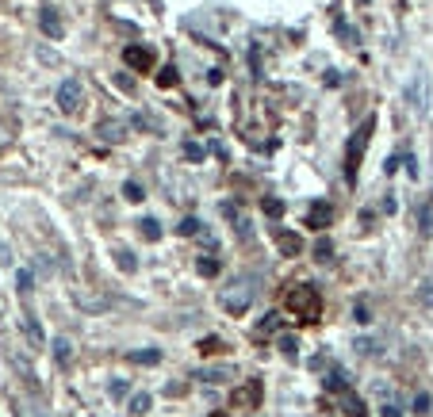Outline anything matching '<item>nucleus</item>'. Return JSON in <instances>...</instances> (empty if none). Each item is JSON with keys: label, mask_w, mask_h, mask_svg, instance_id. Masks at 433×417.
<instances>
[{"label": "nucleus", "mask_w": 433, "mask_h": 417, "mask_svg": "<svg viewBox=\"0 0 433 417\" xmlns=\"http://www.w3.org/2000/svg\"><path fill=\"white\" fill-rule=\"evenodd\" d=\"M284 310L296 321H303V326H310V321L322 318V295H318L310 283H296V287L284 295Z\"/></svg>", "instance_id": "nucleus-1"}, {"label": "nucleus", "mask_w": 433, "mask_h": 417, "mask_svg": "<svg viewBox=\"0 0 433 417\" xmlns=\"http://www.w3.org/2000/svg\"><path fill=\"white\" fill-rule=\"evenodd\" d=\"M253 299H257V287H253L249 280H230L227 287H219V307L227 310L230 318L246 314V310L253 307Z\"/></svg>", "instance_id": "nucleus-2"}, {"label": "nucleus", "mask_w": 433, "mask_h": 417, "mask_svg": "<svg viewBox=\"0 0 433 417\" xmlns=\"http://www.w3.org/2000/svg\"><path fill=\"white\" fill-rule=\"evenodd\" d=\"M369 138H372V119H364L361 127L353 130V138H349V146H345V180H356V168H361V157H364V146H369Z\"/></svg>", "instance_id": "nucleus-3"}, {"label": "nucleus", "mask_w": 433, "mask_h": 417, "mask_svg": "<svg viewBox=\"0 0 433 417\" xmlns=\"http://www.w3.org/2000/svg\"><path fill=\"white\" fill-rule=\"evenodd\" d=\"M403 96H407L414 115H426V111H429V77H426V73H422V69L414 73V77L407 81V88H403Z\"/></svg>", "instance_id": "nucleus-4"}, {"label": "nucleus", "mask_w": 433, "mask_h": 417, "mask_svg": "<svg viewBox=\"0 0 433 417\" xmlns=\"http://www.w3.org/2000/svg\"><path fill=\"white\" fill-rule=\"evenodd\" d=\"M81 103H84V84L77 77H65L62 88H58V111L62 115H77Z\"/></svg>", "instance_id": "nucleus-5"}, {"label": "nucleus", "mask_w": 433, "mask_h": 417, "mask_svg": "<svg viewBox=\"0 0 433 417\" xmlns=\"http://www.w3.org/2000/svg\"><path fill=\"white\" fill-rule=\"evenodd\" d=\"M123 62H127V69H135V73L154 69V54H150V46H138V42H130L123 50Z\"/></svg>", "instance_id": "nucleus-6"}, {"label": "nucleus", "mask_w": 433, "mask_h": 417, "mask_svg": "<svg viewBox=\"0 0 433 417\" xmlns=\"http://www.w3.org/2000/svg\"><path fill=\"white\" fill-rule=\"evenodd\" d=\"M96 135L103 142H123L130 135V122H123V119H103V122H96Z\"/></svg>", "instance_id": "nucleus-7"}, {"label": "nucleus", "mask_w": 433, "mask_h": 417, "mask_svg": "<svg viewBox=\"0 0 433 417\" xmlns=\"http://www.w3.org/2000/svg\"><path fill=\"white\" fill-rule=\"evenodd\" d=\"M330 222H334V207H330V203H322V199H318V203L307 207V226H315V230H326Z\"/></svg>", "instance_id": "nucleus-8"}, {"label": "nucleus", "mask_w": 433, "mask_h": 417, "mask_svg": "<svg viewBox=\"0 0 433 417\" xmlns=\"http://www.w3.org/2000/svg\"><path fill=\"white\" fill-rule=\"evenodd\" d=\"M39 27H43L46 39H62V35H65V23H62V16L54 12V8H43V12H39Z\"/></svg>", "instance_id": "nucleus-9"}, {"label": "nucleus", "mask_w": 433, "mask_h": 417, "mask_svg": "<svg viewBox=\"0 0 433 417\" xmlns=\"http://www.w3.org/2000/svg\"><path fill=\"white\" fill-rule=\"evenodd\" d=\"M8 360H12V367L23 375V383L27 387H39V375H35V367H31V360H27L20 348H8Z\"/></svg>", "instance_id": "nucleus-10"}, {"label": "nucleus", "mask_w": 433, "mask_h": 417, "mask_svg": "<svg viewBox=\"0 0 433 417\" xmlns=\"http://www.w3.org/2000/svg\"><path fill=\"white\" fill-rule=\"evenodd\" d=\"M276 245H280L284 257H299V253H303V238L291 234V230H276Z\"/></svg>", "instance_id": "nucleus-11"}, {"label": "nucleus", "mask_w": 433, "mask_h": 417, "mask_svg": "<svg viewBox=\"0 0 433 417\" xmlns=\"http://www.w3.org/2000/svg\"><path fill=\"white\" fill-rule=\"evenodd\" d=\"M280 321H284V318H280V310H269V314L257 321L253 337H257V341H265V337H272V333H280Z\"/></svg>", "instance_id": "nucleus-12"}, {"label": "nucleus", "mask_w": 433, "mask_h": 417, "mask_svg": "<svg viewBox=\"0 0 433 417\" xmlns=\"http://www.w3.org/2000/svg\"><path fill=\"white\" fill-rule=\"evenodd\" d=\"M342 410H345V417H369V406H364L361 398L349 391V387L342 391Z\"/></svg>", "instance_id": "nucleus-13"}, {"label": "nucleus", "mask_w": 433, "mask_h": 417, "mask_svg": "<svg viewBox=\"0 0 433 417\" xmlns=\"http://www.w3.org/2000/svg\"><path fill=\"white\" fill-rule=\"evenodd\" d=\"M196 379H203V383H227L234 379V367L223 364V367H203V372H196Z\"/></svg>", "instance_id": "nucleus-14"}, {"label": "nucleus", "mask_w": 433, "mask_h": 417, "mask_svg": "<svg viewBox=\"0 0 433 417\" xmlns=\"http://www.w3.org/2000/svg\"><path fill=\"white\" fill-rule=\"evenodd\" d=\"M234 402H238V406H257L261 402V383H257V379H253L249 387H242V391L234 394Z\"/></svg>", "instance_id": "nucleus-15"}, {"label": "nucleus", "mask_w": 433, "mask_h": 417, "mask_svg": "<svg viewBox=\"0 0 433 417\" xmlns=\"http://www.w3.org/2000/svg\"><path fill=\"white\" fill-rule=\"evenodd\" d=\"M20 326H23V333H27V341H31L35 348H39L43 341H46V337H43V326H39V321H35L31 314H23V318H20Z\"/></svg>", "instance_id": "nucleus-16"}, {"label": "nucleus", "mask_w": 433, "mask_h": 417, "mask_svg": "<svg viewBox=\"0 0 433 417\" xmlns=\"http://www.w3.org/2000/svg\"><path fill=\"white\" fill-rule=\"evenodd\" d=\"M69 356H73V341L69 337H54V360H58V364H69Z\"/></svg>", "instance_id": "nucleus-17"}, {"label": "nucleus", "mask_w": 433, "mask_h": 417, "mask_svg": "<svg viewBox=\"0 0 433 417\" xmlns=\"http://www.w3.org/2000/svg\"><path fill=\"white\" fill-rule=\"evenodd\" d=\"M276 348H280V353H284L288 360H296V356H299V341L291 337V333H280V337H276Z\"/></svg>", "instance_id": "nucleus-18"}, {"label": "nucleus", "mask_w": 433, "mask_h": 417, "mask_svg": "<svg viewBox=\"0 0 433 417\" xmlns=\"http://www.w3.org/2000/svg\"><path fill=\"white\" fill-rule=\"evenodd\" d=\"M162 360V348H138V353H130V364H157Z\"/></svg>", "instance_id": "nucleus-19"}, {"label": "nucleus", "mask_w": 433, "mask_h": 417, "mask_svg": "<svg viewBox=\"0 0 433 417\" xmlns=\"http://www.w3.org/2000/svg\"><path fill=\"white\" fill-rule=\"evenodd\" d=\"M261 207H265V215H269V219H284V199L265 195V203H261Z\"/></svg>", "instance_id": "nucleus-20"}, {"label": "nucleus", "mask_w": 433, "mask_h": 417, "mask_svg": "<svg viewBox=\"0 0 433 417\" xmlns=\"http://www.w3.org/2000/svg\"><path fill=\"white\" fill-rule=\"evenodd\" d=\"M196 268H200V276H219V257H200Z\"/></svg>", "instance_id": "nucleus-21"}, {"label": "nucleus", "mask_w": 433, "mask_h": 417, "mask_svg": "<svg viewBox=\"0 0 433 417\" xmlns=\"http://www.w3.org/2000/svg\"><path fill=\"white\" fill-rule=\"evenodd\" d=\"M138 226H142V238H150V241L162 238V222H157V219H142Z\"/></svg>", "instance_id": "nucleus-22"}, {"label": "nucleus", "mask_w": 433, "mask_h": 417, "mask_svg": "<svg viewBox=\"0 0 433 417\" xmlns=\"http://www.w3.org/2000/svg\"><path fill=\"white\" fill-rule=\"evenodd\" d=\"M116 264L123 272H135L138 268V261H135V253H127V249H116Z\"/></svg>", "instance_id": "nucleus-23"}, {"label": "nucleus", "mask_w": 433, "mask_h": 417, "mask_svg": "<svg viewBox=\"0 0 433 417\" xmlns=\"http://www.w3.org/2000/svg\"><path fill=\"white\" fill-rule=\"evenodd\" d=\"M123 195L130 199V203H142V199H146L142 184H135V180H127V184H123Z\"/></svg>", "instance_id": "nucleus-24"}, {"label": "nucleus", "mask_w": 433, "mask_h": 417, "mask_svg": "<svg viewBox=\"0 0 433 417\" xmlns=\"http://www.w3.org/2000/svg\"><path fill=\"white\" fill-rule=\"evenodd\" d=\"M184 157L192 161V165H200V161H203V146H200V142H184Z\"/></svg>", "instance_id": "nucleus-25"}, {"label": "nucleus", "mask_w": 433, "mask_h": 417, "mask_svg": "<svg viewBox=\"0 0 433 417\" xmlns=\"http://www.w3.org/2000/svg\"><path fill=\"white\" fill-rule=\"evenodd\" d=\"M223 348H227V345H223V337H203V341H200V353H207V356H211V353H223Z\"/></svg>", "instance_id": "nucleus-26"}, {"label": "nucleus", "mask_w": 433, "mask_h": 417, "mask_svg": "<svg viewBox=\"0 0 433 417\" xmlns=\"http://www.w3.org/2000/svg\"><path fill=\"white\" fill-rule=\"evenodd\" d=\"M130 413H150V394H135V398H130Z\"/></svg>", "instance_id": "nucleus-27"}, {"label": "nucleus", "mask_w": 433, "mask_h": 417, "mask_svg": "<svg viewBox=\"0 0 433 417\" xmlns=\"http://www.w3.org/2000/svg\"><path fill=\"white\" fill-rule=\"evenodd\" d=\"M200 230H203V222H200V219H184V222H181V234H184V238H196Z\"/></svg>", "instance_id": "nucleus-28"}, {"label": "nucleus", "mask_w": 433, "mask_h": 417, "mask_svg": "<svg viewBox=\"0 0 433 417\" xmlns=\"http://www.w3.org/2000/svg\"><path fill=\"white\" fill-rule=\"evenodd\" d=\"M315 257L322 261V264L334 261V245H330V241H318V245H315Z\"/></svg>", "instance_id": "nucleus-29"}, {"label": "nucleus", "mask_w": 433, "mask_h": 417, "mask_svg": "<svg viewBox=\"0 0 433 417\" xmlns=\"http://www.w3.org/2000/svg\"><path fill=\"white\" fill-rule=\"evenodd\" d=\"M157 84H162V88H173V84H176V69H173V65L157 73Z\"/></svg>", "instance_id": "nucleus-30"}, {"label": "nucleus", "mask_w": 433, "mask_h": 417, "mask_svg": "<svg viewBox=\"0 0 433 417\" xmlns=\"http://www.w3.org/2000/svg\"><path fill=\"white\" fill-rule=\"evenodd\" d=\"M414 413H429V394H414Z\"/></svg>", "instance_id": "nucleus-31"}, {"label": "nucleus", "mask_w": 433, "mask_h": 417, "mask_svg": "<svg viewBox=\"0 0 433 417\" xmlns=\"http://www.w3.org/2000/svg\"><path fill=\"white\" fill-rule=\"evenodd\" d=\"M380 417H403V410H399L395 402H383V406H380Z\"/></svg>", "instance_id": "nucleus-32"}, {"label": "nucleus", "mask_w": 433, "mask_h": 417, "mask_svg": "<svg viewBox=\"0 0 433 417\" xmlns=\"http://www.w3.org/2000/svg\"><path fill=\"white\" fill-rule=\"evenodd\" d=\"M16 280H20V291H31V283H35V276H31V272H27V268H23Z\"/></svg>", "instance_id": "nucleus-33"}, {"label": "nucleus", "mask_w": 433, "mask_h": 417, "mask_svg": "<svg viewBox=\"0 0 433 417\" xmlns=\"http://www.w3.org/2000/svg\"><path fill=\"white\" fill-rule=\"evenodd\" d=\"M356 321H361V326H369V307H364V302H356Z\"/></svg>", "instance_id": "nucleus-34"}, {"label": "nucleus", "mask_w": 433, "mask_h": 417, "mask_svg": "<svg viewBox=\"0 0 433 417\" xmlns=\"http://www.w3.org/2000/svg\"><path fill=\"white\" fill-rule=\"evenodd\" d=\"M422 302H433V280L422 283Z\"/></svg>", "instance_id": "nucleus-35"}, {"label": "nucleus", "mask_w": 433, "mask_h": 417, "mask_svg": "<svg viewBox=\"0 0 433 417\" xmlns=\"http://www.w3.org/2000/svg\"><path fill=\"white\" fill-rule=\"evenodd\" d=\"M356 348H361V353L369 356V353H376V341H356Z\"/></svg>", "instance_id": "nucleus-36"}, {"label": "nucleus", "mask_w": 433, "mask_h": 417, "mask_svg": "<svg viewBox=\"0 0 433 417\" xmlns=\"http://www.w3.org/2000/svg\"><path fill=\"white\" fill-rule=\"evenodd\" d=\"M27 417H46V410H43V406H31V410H27Z\"/></svg>", "instance_id": "nucleus-37"}, {"label": "nucleus", "mask_w": 433, "mask_h": 417, "mask_svg": "<svg viewBox=\"0 0 433 417\" xmlns=\"http://www.w3.org/2000/svg\"><path fill=\"white\" fill-rule=\"evenodd\" d=\"M4 146H8V127L0 122V149H4Z\"/></svg>", "instance_id": "nucleus-38"}, {"label": "nucleus", "mask_w": 433, "mask_h": 417, "mask_svg": "<svg viewBox=\"0 0 433 417\" xmlns=\"http://www.w3.org/2000/svg\"><path fill=\"white\" fill-rule=\"evenodd\" d=\"M356 4H372V0H356Z\"/></svg>", "instance_id": "nucleus-39"}, {"label": "nucleus", "mask_w": 433, "mask_h": 417, "mask_svg": "<svg viewBox=\"0 0 433 417\" xmlns=\"http://www.w3.org/2000/svg\"><path fill=\"white\" fill-rule=\"evenodd\" d=\"M211 417H227V413H211Z\"/></svg>", "instance_id": "nucleus-40"}]
</instances>
